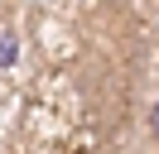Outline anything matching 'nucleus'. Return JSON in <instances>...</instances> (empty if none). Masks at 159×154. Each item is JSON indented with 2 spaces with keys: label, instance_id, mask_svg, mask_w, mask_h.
Instances as JSON below:
<instances>
[{
  "label": "nucleus",
  "instance_id": "f257e3e1",
  "mask_svg": "<svg viewBox=\"0 0 159 154\" xmlns=\"http://www.w3.org/2000/svg\"><path fill=\"white\" fill-rule=\"evenodd\" d=\"M20 63V34L15 29H0V72H10Z\"/></svg>",
  "mask_w": 159,
  "mask_h": 154
},
{
  "label": "nucleus",
  "instance_id": "f03ea898",
  "mask_svg": "<svg viewBox=\"0 0 159 154\" xmlns=\"http://www.w3.org/2000/svg\"><path fill=\"white\" fill-rule=\"evenodd\" d=\"M149 135H154V140H159V101L149 106Z\"/></svg>",
  "mask_w": 159,
  "mask_h": 154
}]
</instances>
